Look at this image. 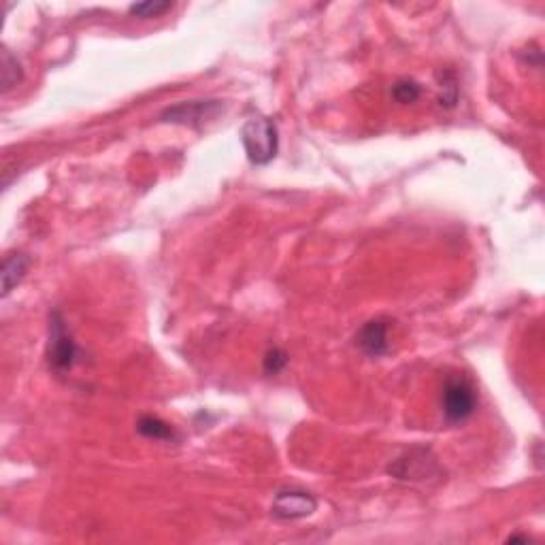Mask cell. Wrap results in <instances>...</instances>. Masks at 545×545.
<instances>
[{
	"instance_id": "6",
	"label": "cell",
	"mask_w": 545,
	"mask_h": 545,
	"mask_svg": "<svg viewBox=\"0 0 545 545\" xmlns=\"http://www.w3.org/2000/svg\"><path fill=\"white\" fill-rule=\"evenodd\" d=\"M318 511V498L307 490H279L273 498L271 516L281 522L309 518Z\"/></svg>"
},
{
	"instance_id": "4",
	"label": "cell",
	"mask_w": 545,
	"mask_h": 545,
	"mask_svg": "<svg viewBox=\"0 0 545 545\" xmlns=\"http://www.w3.org/2000/svg\"><path fill=\"white\" fill-rule=\"evenodd\" d=\"M388 473L401 482H426L441 476V466L428 447H412L388 466Z\"/></svg>"
},
{
	"instance_id": "10",
	"label": "cell",
	"mask_w": 545,
	"mask_h": 545,
	"mask_svg": "<svg viewBox=\"0 0 545 545\" xmlns=\"http://www.w3.org/2000/svg\"><path fill=\"white\" fill-rule=\"evenodd\" d=\"M24 77V70H22V64L16 56L11 54L9 49H3V70H0V79H3V92L6 94L9 89H13L17 86L19 81H22Z\"/></svg>"
},
{
	"instance_id": "3",
	"label": "cell",
	"mask_w": 545,
	"mask_h": 545,
	"mask_svg": "<svg viewBox=\"0 0 545 545\" xmlns=\"http://www.w3.org/2000/svg\"><path fill=\"white\" fill-rule=\"evenodd\" d=\"M47 356L49 369L56 373H67L75 367L77 358H79V348H77L73 335H70L67 322H64L60 311L49 313V329H47Z\"/></svg>"
},
{
	"instance_id": "1",
	"label": "cell",
	"mask_w": 545,
	"mask_h": 545,
	"mask_svg": "<svg viewBox=\"0 0 545 545\" xmlns=\"http://www.w3.org/2000/svg\"><path fill=\"white\" fill-rule=\"evenodd\" d=\"M241 143L247 160L256 166H267L278 158L279 131L271 118H252L241 128Z\"/></svg>"
},
{
	"instance_id": "12",
	"label": "cell",
	"mask_w": 545,
	"mask_h": 545,
	"mask_svg": "<svg viewBox=\"0 0 545 545\" xmlns=\"http://www.w3.org/2000/svg\"><path fill=\"white\" fill-rule=\"evenodd\" d=\"M422 96V88L414 79H401L394 83L393 88V99L401 105H409V102H415Z\"/></svg>"
},
{
	"instance_id": "2",
	"label": "cell",
	"mask_w": 545,
	"mask_h": 545,
	"mask_svg": "<svg viewBox=\"0 0 545 545\" xmlns=\"http://www.w3.org/2000/svg\"><path fill=\"white\" fill-rule=\"evenodd\" d=\"M477 393L465 375H450L441 390V412L447 424H463L476 414Z\"/></svg>"
},
{
	"instance_id": "7",
	"label": "cell",
	"mask_w": 545,
	"mask_h": 545,
	"mask_svg": "<svg viewBox=\"0 0 545 545\" xmlns=\"http://www.w3.org/2000/svg\"><path fill=\"white\" fill-rule=\"evenodd\" d=\"M388 332H390V326L386 320L382 318L369 320V322L358 330L356 345L361 348L362 354H367L369 358H380L383 354H388L390 350Z\"/></svg>"
},
{
	"instance_id": "11",
	"label": "cell",
	"mask_w": 545,
	"mask_h": 545,
	"mask_svg": "<svg viewBox=\"0 0 545 545\" xmlns=\"http://www.w3.org/2000/svg\"><path fill=\"white\" fill-rule=\"evenodd\" d=\"M173 6L175 5L169 3V0H145V3H134L128 6V13L141 19H152V17L164 16V13L171 11Z\"/></svg>"
},
{
	"instance_id": "5",
	"label": "cell",
	"mask_w": 545,
	"mask_h": 545,
	"mask_svg": "<svg viewBox=\"0 0 545 545\" xmlns=\"http://www.w3.org/2000/svg\"><path fill=\"white\" fill-rule=\"evenodd\" d=\"M222 111V100H183L173 107H166L158 120L164 121V124L201 128L207 121H214Z\"/></svg>"
},
{
	"instance_id": "8",
	"label": "cell",
	"mask_w": 545,
	"mask_h": 545,
	"mask_svg": "<svg viewBox=\"0 0 545 545\" xmlns=\"http://www.w3.org/2000/svg\"><path fill=\"white\" fill-rule=\"evenodd\" d=\"M30 267V258L26 254H6L3 258V297H9L13 288L22 284Z\"/></svg>"
},
{
	"instance_id": "9",
	"label": "cell",
	"mask_w": 545,
	"mask_h": 545,
	"mask_svg": "<svg viewBox=\"0 0 545 545\" xmlns=\"http://www.w3.org/2000/svg\"><path fill=\"white\" fill-rule=\"evenodd\" d=\"M139 435H143L147 439L153 441H177V433L171 424H166L164 420L156 418V415H143L137 422Z\"/></svg>"
},
{
	"instance_id": "13",
	"label": "cell",
	"mask_w": 545,
	"mask_h": 545,
	"mask_svg": "<svg viewBox=\"0 0 545 545\" xmlns=\"http://www.w3.org/2000/svg\"><path fill=\"white\" fill-rule=\"evenodd\" d=\"M288 367V354L284 350L273 348L265 354V373L278 375Z\"/></svg>"
}]
</instances>
